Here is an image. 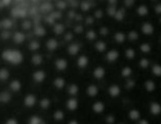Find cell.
Returning <instances> with one entry per match:
<instances>
[{
  "mask_svg": "<svg viewBox=\"0 0 161 124\" xmlns=\"http://www.w3.org/2000/svg\"><path fill=\"white\" fill-rule=\"evenodd\" d=\"M121 58H122V51L119 47H112V48L108 49V51L104 53V56H103L104 63L108 65L116 64Z\"/></svg>",
  "mask_w": 161,
  "mask_h": 124,
  "instance_id": "obj_1",
  "label": "cell"
},
{
  "mask_svg": "<svg viewBox=\"0 0 161 124\" xmlns=\"http://www.w3.org/2000/svg\"><path fill=\"white\" fill-rule=\"evenodd\" d=\"M122 82H111L106 88V94L111 99H117L123 93V88H122Z\"/></svg>",
  "mask_w": 161,
  "mask_h": 124,
  "instance_id": "obj_2",
  "label": "cell"
},
{
  "mask_svg": "<svg viewBox=\"0 0 161 124\" xmlns=\"http://www.w3.org/2000/svg\"><path fill=\"white\" fill-rule=\"evenodd\" d=\"M2 57L7 60V62L11 63V64H20L23 59V56H22L21 52L14 51V49H8V51L3 52L2 54Z\"/></svg>",
  "mask_w": 161,
  "mask_h": 124,
  "instance_id": "obj_3",
  "label": "cell"
},
{
  "mask_svg": "<svg viewBox=\"0 0 161 124\" xmlns=\"http://www.w3.org/2000/svg\"><path fill=\"white\" fill-rule=\"evenodd\" d=\"M134 11H135L136 15L142 20H146L151 13L150 7L146 2H139V4H136V7L134 8Z\"/></svg>",
  "mask_w": 161,
  "mask_h": 124,
  "instance_id": "obj_4",
  "label": "cell"
},
{
  "mask_svg": "<svg viewBox=\"0 0 161 124\" xmlns=\"http://www.w3.org/2000/svg\"><path fill=\"white\" fill-rule=\"evenodd\" d=\"M126 40H127L129 44L135 45L137 42L146 41V37H142L137 29H129V30L126 31Z\"/></svg>",
  "mask_w": 161,
  "mask_h": 124,
  "instance_id": "obj_5",
  "label": "cell"
},
{
  "mask_svg": "<svg viewBox=\"0 0 161 124\" xmlns=\"http://www.w3.org/2000/svg\"><path fill=\"white\" fill-rule=\"evenodd\" d=\"M147 111H148V118L153 116V118H158L161 116V102L158 100H151L148 103L147 107ZM147 118V119H148Z\"/></svg>",
  "mask_w": 161,
  "mask_h": 124,
  "instance_id": "obj_6",
  "label": "cell"
},
{
  "mask_svg": "<svg viewBox=\"0 0 161 124\" xmlns=\"http://www.w3.org/2000/svg\"><path fill=\"white\" fill-rule=\"evenodd\" d=\"M122 55H123V57L125 58L128 63H131V62H135L138 53H137L136 47L134 46V44H129V45L127 44L125 46V48L123 49V52H122Z\"/></svg>",
  "mask_w": 161,
  "mask_h": 124,
  "instance_id": "obj_7",
  "label": "cell"
},
{
  "mask_svg": "<svg viewBox=\"0 0 161 124\" xmlns=\"http://www.w3.org/2000/svg\"><path fill=\"white\" fill-rule=\"evenodd\" d=\"M112 41L116 47H125L126 46V32L125 31H116L112 34Z\"/></svg>",
  "mask_w": 161,
  "mask_h": 124,
  "instance_id": "obj_8",
  "label": "cell"
},
{
  "mask_svg": "<svg viewBox=\"0 0 161 124\" xmlns=\"http://www.w3.org/2000/svg\"><path fill=\"white\" fill-rule=\"evenodd\" d=\"M142 82L137 80L135 77H130L127 79H124L123 83H122V88H123V91H134V90L137 88L138 85H142Z\"/></svg>",
  "mask_w": 161,
  "mask_h": 124,
  "instance_id": "obj_9",
  "label": "cell"
},
{
  "mask_svg": "<svg viewBox=\"0 0 161 124\" xmlns=\"http://www.w3.org/2000/svg\"><path fill=\"white\" fill-rule=\"evenodd\" d=\"M106 76H108V69L104 66H102V65H97V66L93 68V70H92V77L97 82L104 80Z\"/></svg>",
  "mask_w": 161,
  "mask_h": 124,
  "instance_id": "obj_10",
  "label": "cell"
},
{
  "mask_svg": "<svg viewBox=\"0 0 161 124\" xmlns=\"http://www.w3.org/2000/svg\"><path fill=\"white\" fill-rule=\"evenodd\" d=\"M126 118H127L128 122L135 123L136 121H138L140 118H142V112L139 108L133 107L127 110V112H126Z\"/></svg>",
  "mask_w": 161,
  "mask_h": 124,
  "instance_id": "obj_11",
  "label": "cell"
},
{
  "mask_svg": "<svg viewBox=\"0 0 161 124\" xmlns=\"http://www.w3.org/2000/svg\"><path fill=\"white\" fill-rule=\"evenodd\" d=\"M142 88L144 90L146 91V93L148 94H153L156 92V90L158 89V83L157 80H155L153 77L150 78H147L142 82Z\"/></svg>",
  "mask_w": 161,
  "mask_h": 124,
  "instance_id": "obj_12",
  "label": "cell"
},
{
  "mask_svg": "<svg viewBox=\"0 0 161 124\" xmlns=\"http://www.w3.org/2000/svg\"><path fill=\"white\" fill-rule=\"evenodd\" d=\"M138 51L142 56H151L153 53V46L148 41H142L138 44Z\"/></svg>",
  "mask_w": 161,
  "mask_h": 124,
  "instance_id": "obj_13",
  "label": "cell"
},
{
  "mask_svg": "<svg viewBox=\"0 0 161 124\" xmlns=\"http://www.w3.org/2000/svg\"><path fill=\"white\" fill-rule=\"evenodd\" d=\"M91 110L96 116H101L106 111V103L102 100H97L91 104Z\"/></svg>",
  "mask_w": 161,
  "mask_h": 124,
  "instance_id": "obj_14",
  "label": "cell"
},
{
  "mask_svg": "<svg viewBox=\"0 0 161 124\" xmlns=\"http://www.w3.org/2000/svg\"><path fill=\"white\" fill-rule=\"evenodd\" d=\"M128 11L126 8H124L122 4H119V8H117L116 12H115L114 17H113V20L116 22H123L126 20V18H127L128 15Z\"/></svg>",
  "mask_w": 161,
  "mask_h": 124,
  "instance_id": "obj_15",
  "label": "cell"
},
{
  "mask_svg": "<svg viewBox=\"0 0 161 124\" xmlns=\"http://www.w3.org/2000/svg\"><path fill=\"white\" fill-rule=\"evenodd\" d=\"M151 59L148 57V56H142L136 62V66L137 68H139L140 70H149L150 68V65H151Z\"/></svg>",
  "mask_w": 161,
  "mask_h": 124,
  "instance_id": "obj_16",
  "label": "cell"
},
{
  "mask_svg": "<svg viewBox=\"0 0 161 124\" xmlns=\"http://www.w3.org/2000/svg\"><path fill=\"white\" fill-rule=\"evenodd\" d=\"M133 75H134V68L131 65L125 64L124 66L121 67V69H119V77H121L123 80L133 77Z\"/></svg>",
  "mask_w": 161,
  "mask_h": 124,
  "instance_id": "obj_17",
  "label": "cell"
},
{
  "mask_svg": "<svg viewBox=\"0 0 161 124\" xmlns=\"http://www.w3.org/2000/svg\"><path fill=\"white\" fill-rule=\"evenodd\" d=\"M149 71H150L151 77H155V79H161V63L153 62Z\"/></svg>",
  "mask_w": 161,
  "mask_h": 124,
  "instance_id": "obj_18",
  "label": "cell"
},
{
  "mask_svg": "<svg viewBox=\"0 0 161 124\" xmlns=\"http://www.w3.org/2000/svg\"><path fill=\"white\" fill-rule=\"evenodd\" d=\"M86 94H87L89 98H97L100 94V88L99 86L96 83H90L87 88H86Z\"/></svg>",
  "mask_w": 161,
  "mask_h": 124,
  "instance_id": "obj_19",
  "label": "cell"
},
{
  "mask_svg": "<svg viewBox=\"0 0 161 124\" xmlns=\"http://www.w3.org/2000/svg\"><path fill=\"white\" fill-rule=\"evenodd\" d=\"M108 44L105 41H103V40H97L93 45V48L97 54L102 55V54H104L108 51Z\"/></svg>",
  "mask_w": 161,
  "mask_h": 124,
  "instance_id": "obj_20",
  "label": "cell"
},
{
  "mask_svg": "<svg viewBox=\"0 0 161 124\" xmlns=\"http://www.w3.org/2000/svg\"><path fill=\"white\" fill-rule=\"evenodd\" d=\"M112 30L110 29L108 25H101L99 26V33L97 35L101 37H104V39H108L110 37H112Z\"/></svg>",
  "mask_w": 161,
  "mask_h": 124,
  "instance_id": "obj_21",
  "label": "cell"
},
{
  "mask_svg": "<svg viewBox=\"0 0 161 124\" xmlns=\"http://www.w3.org/2000/svg\"><path fill=\"white\" fill-rule=\"evenodd\" d=\"M89 63H90V59L87 55H80L77 59V66L79 67L80 69H86L88 66H89Z\"/></svg>",
  "mask_w": 161,
  "mask_h": 124,
  "instance_id": "obj_22",
  "label": "cell"
},
{
  "mask_svg": "<svg viewBox=\"0 0 161 124\" xmlns=\"http://www.w3.org/2000/svg\"><path fill=\"white\" fill-rule=\"evenodd\" d=\"M66 107H67V109L69 110V111H76L77 109H78L79 107V101L77 98H75V97H71V98L68 99L67 103H66Z\"/></svg>",
  "mask_w": 161,
  "mask_h": 124,
  "instance_id": "obj_23",
  "label": "cell"
},
{
  "mask_svg": "<svg viewBox=\"0 0 161 124\" xmlns=\"http://www.w3.org/2000/svg\"><path fill=\"white\" fill-rule=\"evenodd\" d=\"M103 122L104 124H116L119 122V120H117V116L114 113L108 112L103 116Z\"/></svg>",
  "mask_w": 161,
  "mask_h": 124,
  "instance_id": "obj_24",
  "label": "cell"
},
{
  "mask_svg": "<svg viewBox=\"0 0 161 124\" xmlns=\"http://www.w3.org/2000/svg\"><path fill=\"white\" fill-rule=\"evenodd\" d=\"M117 8H119V6H111V4H106L105 8H104V11H105L106 17L112 18V19H113V17H114Z\"/></svg>",
  "mask_w": 161,
  "mask_h": 124,
  "instance_id": "obj_25",
  "label": "cell"
},
{
  "mask_svg": "<svg viewBox=\"0 0 161 124\" xmlns=\"http://www.w3.org/2000/svg\"><path fill=\"white\" fill-rule=\"evenodd\" d=\"M79 52H80V45H79L78 43H72V44H70L69 47H68V53L72 56L78 55Z\"/></svg>",
  "mask_w": 161,
  "mask_h": 124,
  "instance_id": "obj_26",
  "label": "cell"
},
{
  "mask_svg": "<svg viewBox=\"0 0 161 124\" xmlns=\"http://www.w3.org/2000/svg\"><path fill=\"white\" fill-rule=\"evenodd\" d=\"M97 37H99V35H97V31L93 30V29H90V30H88L87 33H86V39H87L88 41H90V42L97 41Z\"/></svg>",
  "mask_w": 161,
  "mask_h": 124,
  "instance_id": "obj_27",
  "label": "cell"
},
{
  "mask_svg": "<svg viewBox=\"0 0 161 124\" xmlns=\"http://www.w3.org/2000/svg\"><path fill=\"white\" fill-rule=\"evenodd\" d=\"M92 17H93L96 20H97V21H102V20L105 18V11H104V9L99 8V9H97V10L94 11Z\"/></svg>",
  "mask_w": 161,
  "mask_h": 124,
  "instance_id": "obj_28",
  "label": "cell"
},
{
  "mask_svg": "<svg viewBox=\"0 0 161 124\" xmlns=\"http://www.w3.org/2000/svg\"><path fill=\"white\" fill-rule=\"evenodd\" d=\"M150 9H151V11H153V13L155 15H157V17L161 15V1L156 2L155 4H153Z\"/></svg>",
  "mask_w": 161,
  "mask_h": 124,
  "instance_id": "obj_29",
  "label": "cell"
},
{
  "mask_svg": "<svg viewBox=\"0 0 161 124\" xmlns=\"http://www.w3.org/2000/svg\"><path fill=\"white\" fill-rule=\"evenodd\" d=\"M68 92L71 97H75L76 94H78L79 92V86L76 83H71V85L68 87Z\"/></svg>",
  "mask_w": 161,
  "mask_h": 124,
  "instance_id": "obj_30",
  "label": "cell"
},
{
  "mask_svg": "<svg viewBox=\"0 0 161 124\" xmlns=\"http://www.w3.org/2000/svg\"><path fill=\"white\" fill-rule=\"evenodd\" d=\"M67 66H68V63L64 58H60V59H58L57 62H56V67H57V69H59V70H65V69L67 68Z\"/></svg>",
  "mask_w": 161,
  "mask_h": 124,
  "instance_id": "obj_31",
  "label": "cell"
},
{
  "mask_svg": "<svg viewBox=\"0 0 161 124\" xmlns=\"http://www.w3.org/2000/svg\"><path fill=\"white\" fill-rule=\"evenodd\" d=\"M91 7H92V2L83 1L82 3H81V9H82V11H90Z\"/></svg>",
  "mask_w": 161,
  "mask_h": 124,
  "instance_id": "obj_32",
  "label": "cell"
},
{
  "mask_svg": "<svg viewBox=\"0 0 161 124\" xmlns=\"http://www.w3.org/2000/svg\"><path fill=\"white\" fill-rule=\"evenodd\" d=\"M34 103H35V98H34V96H28L25 98V104L28 105V107H32Z\"/></svg>",
  "mask_w": 161,
  "mask_h": 124,
  "instance_id": "obj_33",
  "label": "cell"
},
{
  "mask_svg": "<svg viewBox=\"0 0 161 124\" xmlns=\"http://www.w3.org/2000/svg\"><path fill=\"white\" fill-rule=\"evenodd\" d=\"M34 78H35L36 82H42L45 78V75L43 71H37V73H35V75H34Z\"/></svg>",
  "mask_w": 161,
  "mask_h": 124,
  "instance_id": "obj_34",
  "label": "cell"
},
{
  "mask_svg": "<svg viewBox=\"0 0 161 124\" xmlns=\"http://www.w3.org/2000/svg\"><path fill=\"white\" fill-rule=\"evenodd\" d=\"M55 86L58 88V89H62V88L65 86V80L63 79V78H58V79L55 80Z\"/></svg>",
  "mask_w": 161,
  "mask_h": 124,
  "instance_id": "obj_35",
  "label": "cell"
},
{
  "mask_svg": "<svg viewBox=\"0 0 161 124\" xmlns=\"http://www.w3.org/2000/svg\"><path fill=\"white\" fill-rule=\"evenodd\" d=\"M131 124H150V121L147 118H140L138 121H136L135 123H131Z\"/></svg>",
  "mask_w": 161,
  "mask_h": 124,
  "instance_id": "obj_36",
  "label": "cell"
},
{
  "mask_svg": "<svg viewBox=\"0 0 161 124\" xmlns=\"http://www.w3.org/2000/svg\"><path fill=\"white\" fill-rule=\"evenodd\" d=\"M122 0H106V4H111V6H119Z\"/></svg>",
  "mask_w": 161,
  "mask_h": 124,
  "instance_id": "obj_37",
  "label": "cell"
},
{
  "mask_svg": "<svg viewBox=\"0 0 161 124\" xmlns=\"http://www.w3.org/2000/svg\"><path fill=\"white\" fill-rule=\"evenodd\" d=\"M30 124H44V123L42 122V120H41L40 118H37V116H33L30 121Z\"/></svg>",
  "mask_w": 161,
  "mask_h": 124,
  "instance_id": "obj_38",
  "label": "cell"
},
{
  "mask_svg": "<svg viewBox=\"0 0 161 124\" xmlns=\"http://www.w3.org/2000/svg\"><path fill=\"white\" fill-rule=\"evenodd\" d=\"M54 118H55L56 120H63V119H64V112H63V111H57L55 113V116H54Z\"/></svg>",
  "mask_w": 161,
  "mask_h": 124,
  "instance_id": "obj_39",
  "label": "cell"
},
{
  "mask_svg": "<svg viewBox=\"0 0 161 124\" xmlns=\"http://www.w3.org/2000/svg\"><path fill=\"white\" fill-rule=\"evenodd\" d=\"M8 78V73H7L6 69H2V70H0V79L4 80Z\"/></svg>",
  "mask_w": 161,
  "mask_h": 124,
  "instance_id": "obj_40",
  "label": "cell"
},
{
  "mask_svg": "<svg viewBox=\"0 0 161 124\" xmlns=\"http://www.w3.org/2000/svg\"><path fill=\"white\" fill-rule=\"evenodd\" d=\"M11 87H12L13 90H18L20 89V82H13L11 83Z\"/></svg>",
  "mask_w": 161,
  "mask_h": 124,
  "instance_id": "obj_41",
  "label": "cell"
},
{
  "mask_svg": "<svg viewBox=\"0 0 161 124\" xmlns=\"http://www.w3.org/2000/svg\"><path fill=\"white\" fill-rule=\"evenodd\" d=\"M56 46H57V43H56V41H54V40H52L49 42V48H56Z\"/></svg>",
  "mask_w": 161,
  "mask_h": 124,
  "instance_id": "obj_42",
  "label": "cell"
},
{
  "mask_svg": "<svg viewBox=\"0 0 161 124\" xmlns=\"http://www.w3.org/2000/svg\"><path fill=\"white\" fill-rule=\"evenodd\" d=\"M160 0H147V2H148V6L150 7L151 8V6H153V4H155L156 2H159Z\"/></svg>",
  "mask_w": 161,
  "mask_h": 124,
  "instance_id": "obj_43",
  "label": "cell"
},
{
  "mask_svg": "<svg viewBox=\"0 0 161 124\" xmlns=\"http://www.w3.org/2000/svg\"><path fill=\"white\" fill-rule=\"evenodd\" d=\"M7 124H18V123H17V121H15V120L11 119V120H9L8 122H7Z\"/></svg>",
  "mask_w": 161,
  "mask_h": 124,
  "instance_id": "obj_44",
  "label": "cell"
},
{
  "mask_svg": "<svg viewBox=\"0 0 161 124\" xmlns=\"http://www.w3.org/2000/svg\"><path fill=\"white\" fill-rule=\"evenodd\" d=\"M68 124H79V122H78V121H77V120H71V121H70V122L68 123Z\"/></svg>",
  "mask_w": 161,
  "mask_h": 124,
  "instance_id": "obj_45",
  "label": "cell"
},
{
  "mask_svg": "<svg viewBox=\"0 0 161 124\" xmlns=\"http://www.w3.org/2000/svg\"><path fill=\"white\" fill-rule=\"evenodd\" d=\"M158 23H159L160 25H161V15H159V17H158Z\"/></svg>",
  "mask_w": 161,
  "mask_h": 124,
  "instance_id": "obj_46",
  "label": "cell"
},
{
  "mask_svg": "<svg viewBox=\"0 0 161 124\" xmlns=\"http://www.w3.org/2000/svg\"><path fill=\"white\" fill-rule=\"evenodd\" d=\"M116 124H128V123H126V122H117Z\"/></svg>",
  "mask_w": 161,
  "mask_h": 124,
  "instance_id": "obj_47",
  "label": "cell"
},
{
  "mask_svg": "<svg viewBox=\"0 0 161 124\" xmlns=\"http://www.w3.org/2000/svg\"><path fill=\"white\" fill-rule=\"evenodd\" d=\"M159 86H160V89H161V79H160V82H159Z\"/></svg>",
  "mask_w": 161,
  "mask_h": 124,
  "instance_id": "obj_48",
  "label": "cell"
},
{
  "mask_svg": "<svg viewBox=\"0 0 161 124\" xmlns=\"http://www.w3.org/2000/svg\"><path fill=\"white\" fill-rule=\"evenodd\" d=\"M160 51H161V43H160Z\"/></svg>",
  "mask_w": 161,
  "mask_h": 124,
  "instance_id": "obj_49",
  "label": "cell"
},
{
  "mask_svg": "<svg viewBox=\"0 0 161 124\" xmlns=\"http://www.w3.org/2000/svg\"><path fill=\"white\" fill-rule=\"evenodd\" d=\"M0 101H1V96H0Z\"/></svg>",
  "mask_w": 161,
  "mask_h": 124,
  "instance_id": "obj_50",
  "label": "cell"
}]
</instances>
